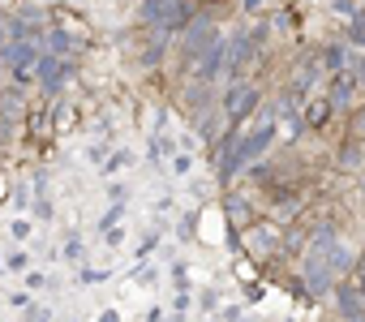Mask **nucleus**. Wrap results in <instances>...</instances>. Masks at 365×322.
Segmentation results:
<instances>
[{"label":"nucleus","mask_w":365,"mask_h":322,"mask_svg":"<svg viewBox=\"0 0 365 322\" xmlns=\"http://www.w3.org/2000/svg\"><path fill=\"white\" fill-rule=\"evenodd\" d=\"M194 14H198L194 0H146V5L138 9V18H142L150 31H163V35H176Z\"/></svg>","instance_id":"f257e3e1"},{"label":"nucleus","mask_w":365,"mask_h":322,"mask_svg":"<svg viewBox=\"0 0 365 322\" xmlns=\"http://www.w3.org/2000/svg\"><path fill=\"white\" fill-rule=\"evenodd\" d=\"M176 35H180V61L194 65V61L211 48V39L220 35V26H215V18H211V14H194V18L180 26Z\"/></svg>","instance_id":"f03ea898"},{"label":"nucleus","mask_w":365,"mask_h":322,"mask_svg":"<svg viewBox=\"0 0 365 322\" xmlns=\"http://www.w3.org/2000/svg\"><path fill=\"white\" fill-rule=\"evenodd\" d=\"M73 73H78L73 56L39 52V61H35V82H39V90H43V95H61V90L69 86V78H73Z\"/></svg>","instance_id":"7ed1b4c3"},{"label":"nucleus","mask_w":365,"mask_h":322,"mask_svg":"<svg viewBox=\"0 0 365 322\" xmlns=\"http://www.w3.org/2000/svg\"><path fill=\"white\" fill-rule=\"evenodd\" d=\"M0 61H5L9 78L18 86H31V73H35V61H39V43L31 39H9L5 48H0Z\"/></svg>","instance_id":"20e7f679"},{"label":"nucleus","mask_w":365,"mask_h":322,"mask_svg":"<svg viewBox=\"0 0 365 322\" xmlns=\"http://www.w3.org/2000/svg\"><path fill=\"white\" fill-rule=\"evenodd\" d=\"M301 279H305V296L309 301H318V296H327L331 292V284L339 279L327 262H322V254H314V249H305V262H301Z\"/></svg>","instance_id":"39448f33"},{"label":"nucleus","mask_w":365,"mask_h":322,"mask_svg":"<svg viewBox=\"0 0 365 322\" xmlns=\"http://www.w3.org/2000/svg\"><path fill=\"white\" fill-rule=\"evenodd\" d=\"M258 52H262V48L254 43V35H232V39H228V52H224V69H228V78H232V82H245L250 61H254Z\"/></svg>","instance_id":"423d86ee"},{"label":"nucleus","mask_w":365,"mask_h":322,"mask_svg":"<svg viewBox=\"0 0 365 322\" xmlns=\"http://www.w3.org/2000/svg\"><path fill=\"white\" fill-rule=\"evenodd\" d=\"M258 103H262V90H258V86H250V82H232V90L224 95V116H228L232 125H241L245 116H254Z\"/></svg>","instance_id":"0eeeda50"},{"label":"nucleus","mask_w":365,"mask_h":322,"mask_svg":"<svg viewBox=\"0 0 365 322\" xmlns=\"http://www.w3.org/2000/svg\"><path fill=\"white\" fill-rule=\"evenodd\" d=\"M331 292H335V309H339V318H352V322H361L365 318V301H361V292H356V284L352 279H335L331 284Z\"/></svg>","instance_id":"6e6552de"},{"label":"nucleus","mask_w":365,"mask_h":322,"mask_svg":"<svg viewBox=\"0 0 365 322\" xmlns=\"http://www.w3.org/2000/svg\"><path fill=\"white\" fill-rule=\"evenodd\" d=\"M327 99H331V108H339V112H348V108L356 103V82H352V73H348V69H335V73H331Z\"/></svg>","instance_id":"1a4fd4ad"},{"label":"nucleus","mask_w":365,"mask_h":322,"mask_svg":"<svg viewBox=\"0 0 365 322\" xmlns=\"http://www.w3.org/2000/svg\"><path fill=\"white\" fill-rule=\"evenodd\" d=\"M224 52H228V39H211V48L198 56V82H215V73L224 69Z\"/></svg>","instance_id":"9d476101"},{"label":"nucleus","mask_w":365,"mask_h":322,"mask_svg":"<svg viewBox=\"0 0 365 322\" xmlns=\"http://www.w3.org/2000/svg\"><path fill=\"white\" fill-rule=\"evenodd\" d=\"M318 73H322V61H305V65H301V69L292 73V86H288L284 95H292V99L301 103V99H305V95H309V90L318 86Z\"/></svg>","instance_id":"9b49d317"},{"label":"nucleus","mask_w":365,"mask_h":322,"mask_svg":"<svg viewBox=\"0 0 365 322\" xmlns=\"http://www.w3.org/2000/svg\"><path fill=\"white\" fill-rule=\"evenodd\" d=\"M31 103H26V86H5L0 82V116H14V120H22V112H26Z\"/></svg>","instance_id":"f8f14e48"},{"label":"nucleus","mask_w":365,"mask_h":322,"mask_svg":"<svg viewBox=\"0 0 365 322\" xmlns=\"http://www.w3.org/2000/svg\"><path fill=\"white\" fill-rule=\"evenodd\" d=\"M322 262H327V266H331L335 275H348V271H352V249H348V245H344V241L335 237V241H331V245L322 249Z\"/></svg>","instance_id":"ddd939ff"},{"label":"nucleus","mask_w":365,"mask_h":322,"mask_svg":"<svg viewBox=\"0 0 365 322\" xmlns=\"http://www.w3.org/2000/svg\"><path fill=\"white\" fill-rule=\"evenodd\" d=\"M43 43H48V52H52V56H73V52L82 48V43H78V39H73L69 31H61V26L43 31Z\"/></svg>","instance_id":"4468645a"},{"label":"nucleus","mask_w":365,"mask_h":322,"mask_svg":"<svg viewBox=\"0 0 365 322\" xmlns=\"http://www.w3.org/2000/svg\"><path fill=\"white\" fill-rule=\"evenodd\" d=\"M318 61H322V73H335V69H348V48H344V39H335V43H327Z\"/></svg>","instance_id":"2eb2a0df"},{"label":"nucleus","mask_w":365,"mask_h":322,"mask_svg":"<svg viewBox=\"0 0 365 322\" xmlns=\"http://www.w3.org/2000/svg\"><path fill=\"white\" fill-rule=\"evenodd\" d=\"M224 215H228V224H232V228L254 219V215H250V202H245V198H237V194H228V198H224Z\"/></svg>","instance_id":"dca6fc26"},{"label":"nucleus","mask_w":365,"mask_h":322,"mask_svg":"<svg viewBox=\"0 0 365 322\" xmlns=\"http://www.w3.org/2000/svg\"><path fill=\"white\" fill-rule=\"evenodd\" d=\"M168 39H172V35H163V31H155V39H150L146 48H142V65H146V69L163 61V52H168Z\"/></svg>","instance_id":"f3484780"},{"label":"nucleus","mask_w":365,"mask_h":322,"mask_svg":"<svg viewBox=\"0 0 365 322\" xmlns=\"http://www.w3.org/2000/svg\"><path fill=\"white\" fill-rule=\"evenodd\" d=\"M335 159H339V168H348V172H352V168H361V164H365V146H361V142H348V146H339V155H335Z\"/></svg>","instance_id":"a211bd4d"},{"label":"nucleus","mask_w":365,"mask_h":322,"mask_svg":"<svg viewBox=\"0 0 365 322\" xmlns=\"http://www.w3.org/2000/svg\"><path fill=\"white\" fill-rule=\"evenodd\" d=\"M198 137H202V146H215V137H220V116L215 112H198Z\"/></svg>","instance_id":"6ab92c4d"},{"label":"nucleus","mask_w":365,"mask_h":322,"mask_svg":"<svg viewBox=\"0 0 365 322\" xmlns=\"http://www.w3.org/2000/svg\"><path fill=\"white\" fill-rule=\"evenodd\" d=\"M331 112H335V108H331V99H318V103H309V112H305V125H309V129H322V125L331 120Z\"/></svg>","instance_id":"aec40b11"},{"label":"nucleus","mask_w":365,"mask_h":322,"mask_svg":"<svg viewBox=\"0 0 365 322\" xmlns=\"http://www.w3.org/2000/svg\"><path fill=\"white\" fill-rule=\"evenodd\" d=\"M125 219V202H112L108 211H103V219H99V232H108V228H116Z\"/></svg>","instance_id":"412c9836"},{"label":"nucleus","mask_w":365,"mask_h":322,"mask_svg":"<svg viewBox=\"0 0 365 322\" xmlns=\"http://www.w3.org/2000/svg\"><path fill=\"white\" fill-rule=\"evenodd\" d=\"M129 159H133L129 150H112V155H108V164H103V177H112V172H120V168L129 164Z\"/></svg>","instance_id":"4be33fe9"},{"label":"nucleus","mask_w":365,"mask_h":322,"mask_svg":"<svg viewBox=\"0 0 365 322\" xmlns=\"http://www.w3.org/2000/svg\"><path fill=\"white\" fill-rule=\"evenodd\" d=\"M352 284H356V292H361V301H365V254L352 258Z\"/></svg>","instance_id":"5701e85b"},{"label":"nucleus","mask_w":365,"mask_h":322,"mask_svg":"<svg viewBox=\"0 0 365 322\" xmlns=\"http://www.w3.org/2000/svg\"><path fill=\"white\" fill-rule=\"evenodd\" d=\"M190 168H194V155H190V150H185V155H176V159H172V177H185Z\"/></svg>","instance_id":"b1692460"},{"label":"nucleus","mask_w":365,"mask_h":322,"mask_svg":"<svg viewBox=\"0 0 365 322\" xmlns=\"http://www.w3.org/2000/svg\"><path fill=\"white\" fill-rule=\"evenodd\" d=\"M172 284H176V288H190V266H185V262L172 266Z\"/></svg>","instance_id":"393cba45"},{"label":"nucleus","mask_w":365,"mask_h":322,"mask_svg":"<svg viewBox=\"0 0 365 322\" xmlns=\"http://www.w3.org/2000/svg\"><path fill=\"white\" fill-rule=\"evenodd\" d=\"M155 245H159V232H146V237H142V245H138L133 254H138V258H150V249H155Z\"/></svg>","instance_id":"a878e982"},{"label":"nucleus","mask_w":365,"mask_h":322,"mask_svg":"<svg viewBox=\"0 0 365 322\" xmlns=\"http://www.w3.org/2000/svg\"><path fill=\"white\" fill-rule=\"evenodd\" d=\"M9 232H14V241H31V224H26V219H14Z\"/></svg>","instance_id":"bb28decb"},{"label":"nucleus","mask_w":365,"mask_h":322,"mask_svg":"<svg viewBox=\"0 0 365 322\" xmlns=\"http://www.w3.org/2000/svg\"><path fill=\"white\" fill-rule=\"evenodd\" d=\"M65 258H69V262H82V241H78V237L65 241Z\"/></svg>","instance_id":"cd10ccee"},{"label":"nucleus","mask_w":365,"mask_h":322,"mask_svg":"<svg viewBox=\"0 0 365 322\" xmlns=\"http://www.w3.org/2000/svg\"><path fill=\"white\" fill-rule=\"evenodd\" d=\"M198 309H202V313H215V309H220V292H202Z\"/></svg>","instance_id":"c85d7f7f"},{"label":"nucleus","mask_w":365,"mask_h":322,"mask_svg":"<svg viewBox=\"0 0 365 322\" xmlns=\"http://www.w3.org/2000/svg\"><path fill=\"white\" fill-rule=\"evenodd\" d=\"M5 262H9V266H14V271H22V266H26V249H14V254H9V258H5Z\"/></svg>","instance_id":"c756f323"},{"label":"nucleus","mask_w":365,"mask_h":322,"mask_svg":"<svg viewBox=\"0 0 365 322\" xmlns=\"http://www.w3.org/2000/svg\"><path fill=\"white\" fill-rule=\"evenodd\" d=\"M103 279H108V271H86L82 266V284H103Z\"/></svg>","instance_id":"7c9ffc66"},{"label":"nucleus","mask_w":365,"mask_h":322,"mask_svg":"<svg viewBox=\"0 0 365 322\" xmlns=\"http://www.w3.org/2000/svg\"><path fill=\"white\" fill-rule=\"evenodd\" d=\"M331 5H335V14H344V18H348V14L356 9V0H331Z\"/></svg>","instance_id":"2f4dec72"},{"label":"nucleus","mask_w":365,"mask_h":322,"mask_svg":"<svg viewBox=\"0 0 365 322\" xmlns=\"http://www.w3.org/2000/svg\"><path fill=\"white\" fill-rule=\"evenodd\" d=\"M26 284H31V288H48V275H39V271H31V275H26Z\"/></svg>","instance_id":"473e14b6"},{"label":"nucleus","mask_w":365,"mask_h":322,"mask_svg":"<svg viewBox=\"0 0 365 322\" xmlns=\"http://www.w3.org/2000/svg\"><path fill=\"white\" fill-rule=\"evenodd\" d=\"M241 5H245V14H258V9H262V0H241Z\"/></svg>","instance_id":"72a5a7b5"},{"label":"nucleus","mask_w":365,"mask_h":322,"mask_svg":"<svg viewBox=\"0 0 365 322\" xmlns=\"http://www.w3.org/2000/svg\"><path fill=\"white\" fill-rule=\"evenodd\" d=\"M0 82H5V61H0Z\"/></svg>","instance_id":"f704fd0d"},{"label":"nucleus","mask_w":365,"mask_h":322,"mask_svg":"<svg viewBox=\"0 0 365 322\" xmlns=\"http://www.w3.org/2000/svg\"><path fill=\"white\" fill-rule=\"evenodd\" d=\"M361 198H365V181H361Z\"/></svg>","instance_id":"c9c22d12"},{"label":"nucleus","mask_w":365,"mask_h":322,"mask_svg":"<svg viewBox=\"0 0 365 322\" xmlns=\"http://www.w3.org/2000/svg\"><path fill=\"white\" fill-rule=\"evenodd\" d=\"M0 271H5V258H0Z\"/></svg>","instance_id":"e433bc0d"},{"label":"nucleus","mask_w":365,"mask_h":322,"mask_svg":"<svg viewBox=\"0 0 365 322\" xmlns=\"http://www.w3.org/2000/svg\"><path fill=\"white\" fill-rule=\"evenodd\" d=\"M361 146H365V142H361Z\"/></svg>","instance_id":"4c0bfd02"}]
</instances>
